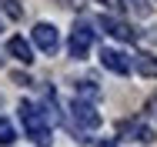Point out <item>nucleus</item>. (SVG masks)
<instances>
[{"instance_id": "nucleus-1", "label": "nucleus", "mask_w": 157, "mask_h": 147, "mask_svg": "<svg viewBox=\"0 0 157 147\" xmlns=\"http://www.w3.org/2000/svg\"><path fill=\"white\" fill-rule=\"evenodd\" d=\"M17 114L24 120V130H27V137H30L37 147H50V117H47V110H40L37 104L30 100H20V107H17Z\"/></svg>"}, {"instance_id": "nucleus-2", "label": "nucleus", "mask_w": 157, "mask_h": 147, "mask_svg": "<svg viewBox=\"0 0 157 147\" xmlns=\"http://www.w3.org/2000/svg\"><path fill=\"white\" fill-rule=\"evenodd\" d=\"M90 44H94V30H90V24H77L74 33H70V57H74V60L87 57Z\"/></svg>"}, {"instance_id": "nucleus-3", "label": "nucleus", "mask_w": 157, "mask_h": 147, "mask_svg": "<svg viewBox=\"0 0 157 147\" xmlns=\"http://www.w3.org/2000/svg\"><path fill=\"white\" fill-rule=\"evenodd\" d=\"M33 44H37L44 54H54V50L60 47L57 27H54V24H37V27H33Z\"/></svg>"}, {"instance_id": "nucleus-4", "label": "nucleus", "mask_w": 157, "mask_h": 147, "mask_svg": "<svg viewBox=\"0 0 157 147\" xmlns=\"http://www.w3.org/2000/svg\"><path fill=\"white\" fill-rule=\"evenodd\" d=\"M100 64L107 70H114V74H130V67H134V60L127 54H121V50H114V47H104L100 50Z\"/></svg>"}, {"instance_id": "nucleus-5", "label": "nucleus", "mask_w": 157, "mask_h": 147, "mask_svg": "<svg viewBox=\"0 0 157 147\" xmlns=\"http://www.w3.org/2000/svg\"><path fill=\"white\" fill-rule=\"evenodd\" d=\"M70 114L77 124H84V127H97L100 124V114H97V107L90 100H80V97H74V107H70Z\"/></svg>"}, {"instance_id": "nucleus-6", "label": "nucleus", "mask_w": 157, "mask_h": 147, "mask_svg": "<svg viewBox=\"0 0 157 147\" xmlns=\"http://www.w3.org/2000/svg\"><path fill=\"white\" fill-rule=\"evenodd\" d=\"M100 27H104V33H110L114 40H124V44L137 40V30L127 27V24H121L117 17H100Z\"/></svg>"}, {"instance_id": "nucleus-7", "label": "nucleus", "mask_w": 157, "mask_h": 147, "mask_svg": "<svg viewBox=\"0 0 157 147\" xmlns=\"http://www.w3.org/2000/svg\"><path fill=\"white\" fill-rule=\"evenodd\" d=\"M121 134H134V141H140V144H151L154 141V130L144 127L140 120H121Z\"/></svg>"}, {"instance_id": "nucleus-8", "label": "nucleus", "mask_w": 157, "mask_h": 147, "mask_svg": "<svg viewBox=\"0 0 157 147\" xmlns=\"http://www.w3.org/2000/svg\"><path fill=\"white\" fill-rule=\"evenodd\" d=\"M7 50L20 60V64H33V50H30V44H27L24 37H10V40H7Z\"/></svg>"}, {"instance_id": "nucleus-9", "label": "nucleus", "mask_w": 157, "mask_h": 147, "mask_svg": "<svg viewBox=\"0 0 157 147\" xmlns=\"http://www.w3.org/2000/svg\"><path fill=\"white\" fill-rule=\"evenodd\" d=\"M134 70H137V74H144V77H157V57L154 54H144V50H140V54H134Z\"/></svg>"}, {"instance_id": "nucleus-10", "label": "nucleus", "mask_w": 157, "mask_h": 147, "mask_svg": "<svg viewBox=\"0 0 157 147\" xmlns=\"http://www.w3.org/2000/svg\"><path fill=\"white\" fill-rule=\"evenodd\" d=\"M74 90H77L80 100H97L100 97V90L94 87V80H80V84H74Z\"/></svg>"}, {"instance_id": "nucleus-11", "label": "nucleus", "mask_w": 157, "mask_h": 147, "mask_svg": "<svg viewBox=\"0 0 157 147\" xmlns=\"http://www.w3.org/2000/svg\"><path fill=\"white\" fill-rule=\"evenodd\" d=\"M17 141V130H13V124L7 117H0V147H10Z\"/></svg>"}, {"instance_id": "nucleus-12", "label": "nucleus", "mask_w": 157, "mask_h": 147, "mask_svg": "<svg viewBox=\"0 0 157 147\" xmlns=\"http://www.w3.org/2000/svg\"><path fill=\"white\" fill-rule=\"evenodd\" d=\"M137 17H151V0H124Z\"/></svg>"}, {"instance_id": "nucleus-13", "label": "nucleus", "mask_w": 157, "mask_h": 147, "mask_svg": "<svg viewBox=\"0 0 157 147\" xmlns=\"http://www.w3.org/2000/svg\"><path fill=\"white\" fill-rule=\"evenodd\" d=\"M3 10H7V14H10V17H13V20H17V17H20V14H24V10H20V7H17V0H3Z\"/></svg>"}, {"instance_id": "nucleus-14", "label": "nucleus", "mask_w": 157, "mask_h": 147, "mask_svg": "<svg viewBox=\"0 0 157 147\" xmlns=\"http://www.w3.org/2000/svg\"><path fill=\"white\" fill-rule=\"evenodd\" d=\"M94 3H100V7H107V10H114V14L127 7V3H121V0H94Z\"/></svg>"}, {"instance_id": "nucleus-15", "label": "nucleus", "mask_w": 157, "mask_h": 147, "mask_svg": "<svg viewBox=\"0 0 157 147\" xmlns=\"http://www.w3.org/2000/svg\"><path fill=\"white\" fill-rule=\"evenodd\" d=\"M97 147H117V144H114V141H100Z\"/></svg>"}, {"instance_id": "nucleus-16", "label": "nucleus", "mask_w": 157, "mask_h": 147, "mask_svg": "<svg viewBox=\"0 0 157 147\" xmlns=\"http://www.w3.org/2000/svg\"><path fill=\"white\" fill-rule=\"evenodd\" d=\"M0 30H3V27H0Z\"/></svg>"}]
</instances>
